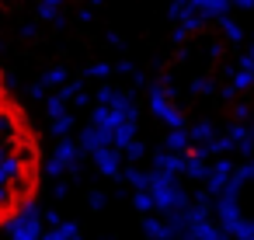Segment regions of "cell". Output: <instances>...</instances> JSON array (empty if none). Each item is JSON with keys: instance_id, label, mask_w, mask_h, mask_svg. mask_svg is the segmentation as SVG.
Masks as SVG:
<instances>
[{"instance_id": "obj_1", "label": "cell", "mask_w": 254, "mask_h": 240, "mask_svg": "<svg viewBox=\"0 0 254 240\" xmlns=\"http://www.w3.org/2000/svg\"><path fill=\"white\" fill-rule=\"evenodd\" d=\"M46 143L11 77L0 70V230L14 226L42 195Z\"/></svg>"}]
</instances>
